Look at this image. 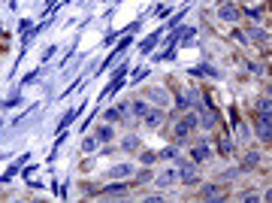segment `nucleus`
Instances as JSON below:
<instances>
[{
  "instance_id": "f257e3e1",
  "label": "nucleus",
  "mask_w": 272,
  "mask_h": 203,
  "mask_svg": "<svg viewBox=\"0 0 272 203\" xmlns=\"http://www.w3.org/2000/svg\"><path fill=\"white\" fill-rule=\"evenodd\" d=\"M199 127V118L194 116V113H188V116H181L178 118V124H175V143L178 145H188V137Z\"/></svg>"
},
{
  "instance_id": "f03ea898",
  "label": "nucleus",
  "mask_w": 272,
  "mask_h": 203,
  "mask_svg": "<svg viewBox=\"0 0 272 203\" xmlns=\"http://www.w3.org/2000/svg\"><path fill=\"white\" fill-rule=\"evenodd\" d=\"M175 179L181 182V185H197L199 182V170L194 161H178L175 164Z\"/></svg>"
},
{
  "instance_id": "7ed1b4c3",
  "label": "nucleus",
  "mask_w": 272,
  "mask_h": 203,
  "mask_svg": "<svg viewBox=\"0 0 272 203\" xmlns=\"http://www.w3.org/2000/svg\"><path fill=\"white\" fill-rule=\"evenodd\" d=\"M127 188H130V179H109L97 191V197H127Z\"/></svg>"
},
{
  "instance_id": "20e7f679",
  "label": "nucleus",
  "mask_w": 272,
  "mask_h": 203,
  "mask_svg": "<svg viewBox=\"0 0 272 203\" xmlns=\"http://www.w3.org/2000/svg\"><path fill=\"white\" fill-rule=\"evenodd\" d=\"M130 46H133V30H127V36H124V40L115 46V52H112V55H109V58L103 61V70H109V67H112V61H118L121 55H124L127 49H130Z\"/></svg>"
},
{
  "instance_id": "39448f33",
  "label": "nucleus",
  "mask_w": 272,
  "mask_h": 203,
  "mask_svg": "<svg viewBox=\"0 0 272 203\" xmlns=\"http://www.w3.org/2000/svg\"><path fill=\"white\" fill-rule=\"evenodd\" d=\"M133 173H136L133 164H112L106 170V179H133Z\"/></svg>"
},
{
  "instance_id": "423d86ee",
  "label": "nucleus",
  "mask_w": 272,
  "mask_h": 203,
  "mask_svg": "<svg viewBox=\"0 0 272 203\" xmlns=\"http://www.w3.org/2000/svg\"><path fill=\"white\" fill-rule=\"evenodd\" d=\"M224 191H227L224 185H218V182H209V185H203V191H199V200H227Z\"/></svg>"
},
{
  "instance_id": "0eeeda50",
  "label": "nucleus",
  "mask_w": 272,
  "mask_h": 203,
  "mask_svg": "<svg viewBox=\"0 0 272 203\" xmlns=\"http://www.w3.org/2000/svg\"><path fill=\"white\" fill-rule=\"evenodd\" d=\"M239 15H242V12L227 0V3H221V9H218V22H224V25H236V22H239Z\"/></svg>"
},
{
  "instance_id": "6e6552de",
  "label": "nucleus",
  "mask_w": 272,
  "mask_h": 203,
  "mask_svg": "<svg viewBox=\"0 0 272 203\" xmlns=\"http://www.w3.org/2000/svg\"><path fill=\"white\" fill-rule=\"evenodd\" d=\"M145 97H148V103H157L160 109L170 103V97H167V88H160V85H154V88H145Z\"/></svg>"
},
{
  "instance_id": "1a4fd4ad",
  "label": "nucleus",
  "mask_w": 272,
  "mask_h": 203,
  "mask_svg": "<svg viewBox=\"0 0 272 203\" xmlns=\"http://www.w3.org/2000/svg\"><path fill=\"white\" fill-rule=\"evenodd\" d=\"M209 155H212V149H209L206 143H197L194 149H191V161L197 164V167H199V164H203V161H209Z\"/></svg>"
},
{
  "instance_id": "9d476101",
  "label": "nucleus",
  "mask_w": 272,
  "mask_h": 203,
  "mask_svg": "<svg viewBox=\"0 0 272 203\" xmlns=\"http://www.w3.org/2000/svg\"><path fill=\"white\" fill-rule=\"evenodd\" d=\"M94 137H97L100 143H112V140H115V131H112V124H109V121L97 124V127H94Z\"/></svg>"
},
{
  "instance_id": "9b49d317",
  "label": "nucleus",
  "mask_w": 272,
  "mask_h": 203,
  "mask_svg": "<svg viewBox=\"0 0 272 203\" xmlns=\"http://www.w3.org/2000/svg\"><path fill=\"white\" fill-rule=\"evenodd\" d=\"M142 121L148 124V127H160V124H163V109H160V106H157V109L148 106V113L142 116Z\"/></svg>"
},
{
  "instance_id": "f8f14e48",
  "label": "nucleus",
  "mask_w": 272,
  "mask_h": 203,
  "mask_svg": "<svg viewBox=\"0 0 272 203\" xmlns=\"http://www.w3.org/2000/svg\"><path fill=\"white\" fill-rule=\"evenodd\" d=\"M121 149H124V152H130V155H136V152L142 149V140H139L136 134H127V137L121 140Z\"/></svg>"
},
{
  "instance_id": "ddd939ff",
  "label": "nucleus",
  "mask_w": 272,
  "mask_h": 203,
  "mask_svg": "<svg viewBox=\"0 0 272 203\" xmlns=\"http://www.w3.org/2000/svg\"><path fill=\"white\" fill-rule=\"evenodd\" d=\"M173 182H178V179H175V167H170V170H163L160 176H154V185H157V188H170Z\"/></svg>"
},
{
  "instance_id": "4468645a",
  "label": "nucleus",
  "mask_w": 272,
  "mask_h": 203,
  "mask_svg": "<svg viewBox=\"0 0 272 203\" xmlns=\"http://www.w3.org/2000/svg\"><path fill=\"white\" fill-rule=\"evenodd\" d=\"M82 113V106H73V109H67V113H64V118L58 121V131H67V127L73 124V121H76V116Z\"/></svg>"
},
{
  "instance_id": "2eb2a0df",
  "label": "nucleus",
  "mask_w": 272,
  "mask_h": 203,
  "mask_svg": "<svg viewBox=\"0 0 272 203\" xmlns=\"http://www.w3.org/2000/svg\"><path fill=\"white\" fill-rule=\"evenodd\" d=\"M260 43V46H266L269 43V33H266V28H248V43Z\"/></svg>"
},
{
  "instance_id": "dca6fc26",
  "label": "nucleus",
  "mask_w": 272,
  "mask_h": 203,
  "mask_svg": "<svg viewBox=\"0 0 272 203\" xmlns=\"http://www.w3.org/2000/svg\"><path fill=\"white\" fill-rule=\"evenodd\" d=\"M260 161H263V155H260V152H248V155L242 158V167H239V170H245V173H248V170H254V167H257Z\"/></svg>"
},
{
  "instance_id": "f3484780",
  "label": "nucleus",
  "mask_w": 272,
  "mask_h": 203,
  "mask_svg": "<svg viewBox=\"0 0 272 203\" xmlns=\"http://www.w3.org/2000/svg\"><path fill=\"white\" fill-rule=\"evenodd\" d=\"M191 73H194V76H212V79H221V73H218L212 64H197Z\"/></svg>"
},
{
  "instance_id": "a211bd4d",
  "label": "nucleus",
  "mask_w": 272,
  "mask_h": 203,
  "mask_svg": "<svg viewBox=\"0 0 272 203\" xmlns=\"http://www.w3.org/2000/svg\"><path fill=\"white\" fill-rule=\"evenodd\" d=\"M175 36H178V46H191L197 36V28H181V30H175Z\"/></svg>"
},
{
  "instance_id": "6ab92c4d",
  "label": "nucleus",
  "mask_w": 272,
  "mask_h": 203,
  "mask_svg": "<svg viewBox=\"0 0 272 203\" xmlns=\"http://www.w3.org/2000/svg\"><path fill=\"white\" fill-rule=\"evenodd\" d=\"M25 161H27V155H22V158H18V161L12 164V167H6V173L0 176V182H3V185H6V182H9V179H12V176L18 173V170H22V167H25Z\"/></svg>"
},
{
  "instance_id": "aec40b11",
  "label": "nucleus",
  "mask_w": 272,
  "mask_h": 203,
  "mask_svg": "<svg viewBox=\"0 0 272 203\" xmlns=\"http://www.w3.org/2000/svg\"><path fill=\"white\" fill-rule=\"evenodd\" d=\"M242 12L251 18V22H266V6H245Z\"/></svg>"
},
{
  "instance_id": "412c9836",
  "label": "nucleus",
  "mask_w": 272,
  "mask_h": 203,
  "mask_svg": "<svg viewBox=\"0 0 272 203\" xmlns=\"http://www.w3.org/2000/svg\"><path fill=\"white\" fill-rule=\"evenodd\" d=\"M97 149H100V140H97L94 134H91V137H85V140H82V152H85V155H94Z\"/></svg>"
},
{
  "instance_id": "4be33fe9",
  "label": "nucleus",
  "mask_w": 272,
  "mask_h": 203,
  "mask_svg": "<svg viewBox=\"0 0 272 203\" xmlns=\"http://www.w3.org/2000/svg\"><path fill=\"white\" fill-rule=\"evenodd\" d=\"M157 43H160V30H157V33H151V36H145V43L139 46V52H142V55H148Z\"/></svg>"
},
{
  "instance_id": "5701e85b",
  "label": "nucleus",
  "mask_w": 272,
  "mask_h": 203,
  "mask_svg": "<svg viewBox=\"0 0 272 203\" xmlns=\"http://www.w3.org/2000/svg\"><path fill=\"white\" fill-rule=\"evenodd\" d=\"M145 113H148V103H145V100H130V116L142 118Z\"/></svg>"
},
{
  "instance_id": "b1692460",
  "label": "nucleus",
  "mask_w": 272,
  "mask_h": 203,
  "mask_svg": "<svg viewBox=\"0 0 272 203\" xmlns=\"http://www.w3.org/2000/svg\"><path fill=\"white\" fill-rule=\"evenodd\" d=\"M199 113H203V109H199ZM215 121H218V116L212 113V109H206V113H203V118H199V124H203V131H212V127H215Z\"/></svg>"
},
{
  "instance_id": "393cba45",
  "label": "nucleus",
  "mask_w": 272,
  "mask_h": 203,
  "mask_svg": "<svg viewBox=\"0 0 272 203\" xmlns=\"http://www.w3.org/2000/svg\"><path fill=\"white\" fill-rule=\"evenodd\" d=\"M218 152H221V155H230V152H233V140H230V137H224L221 143H218Z\"/></svg>"
},
{
  "instance_id": "a878e982",
  "label": "nucleus",
  "mask_w": 272,
  "mask_h": 203,
  "mask_svg": "<svg viewBox=\"0 0 272 203\" xmlns=\"http://www.w3.org/2000/svg\"><path fill=\"white\" fill-rule=\"evenodd\" d=\"M175 155H178V145H167V149H163L157 158H160V161H170V158H175Z\"/></svg>"
},
{
  "instance_id": "bb28decb",
  "label": "nucleus",
  "mask_w": 272,
  "mask_h": 203,
  "mask_svg": "<svg viewBox=\"0 0 272 203\" xmlns=\"http://www.w3.org/2000/svg\"><path fill=\"white\" fill-rule=\"evenodd\" d=\"M139 161H142V164H154V161H157V155H154V152H148V149H139Z\"/></svg>"
},
{
  "instance_id": "cd10ccee",
  "label": "nucleus",
  "mask_w": 272,
  "mask_h": 203,
  "mask_svg": "<svg viewBox=\"0 0 272 203\" xmlns=\"http://www.w3.org/2000/svg\"><path fill=\"white\" fill-rule=\"evenodd\" d=\"M145 76H148V67H139V70L133 73V79H130V85H139V82H142Z\"/></svg>"
},
{
  "instance_id": "c85d7f7f",
  "label": "nucleus",
  "mask_w": 272,
  "mask_h": 203,
  "mask_svg": "<svg viewBox=\"0 0 272 203\" xmlns=\"http://www.w3.org/2000/svg\"><path fill=\"white\" fill-rule=\"evenodd\" d=\"M127 70H130V64H127V61H121V64H118V70L112 73V79H124V76H127Z\"/></svg>"
},
{
  "instance_id": "c756f323",
  "label": "nucleus",
  "mask_w": 272,
  "mask_h": 203,
  "mask_svg": "<svg viewBox=\"0 0 272 203\" xmlns=\"http://www.w3.org/2000/svg\"><path fill=\"white\" fill-rule=\"evenodd\" d=\"M22 100H25V97H22V94H18V91H15V94H12L9 100H3V109H12V106H18Z\"/></svg>"
},
{
  "instance_id": "7c9ffc66",
  "label": "nucleus",
  "mask_w": 272,
  "mask_h": 203,
  "mask_svg": "<svg viewBox=\"0 0 272 203\" xmlns=\"http://www.w3.org/2000/svg\"><path fill=\"white\" fill-rule=\"evenodd\" d=\"M103 118H106L109 124H115V121H121V118H118V109H115V106H112V109H106V113H103Z\"/></svg>"
},
{
  "instance_id": "2f4dec72",
  "label": "nucleus",
  "mask_w": 272,
  "mask_h": 203,
  "mask_svg": "<svg viewBox=\"0 0 272 203\" xmlns=\"http://www.w3.org/2000/svg\"><path fill=\"white\" fill-rule=\"evenodd\" d=\"M133 176H136V182H148L154 173H151V170H139V173H133Z\"/></svg>"
},
{
  "instance_id": "473e14b6",
  "label": "nucleus",
  "mask_w": 272,
  "mask_h": 203,
  "mask_svg": "<svg viewBox=\"0 0 272 203\" xmlns=\"http://www.w3.org/2000/svg\"><path fill=\"white\" fill-rule=\"evenodd\" d=\"M36 79H40V70H33V73H27V76L22 79V85H30V82H36Z\"/></svg>"
},
{
  "instance_id": "72a5a7b5",
  "label": "nucleus",
  "mask_w": 272,
  "mask_h": 203,
  "mask_svg": "<svg viewBox=\"0 0 272 203\" xmlns=\"http://www.w3.org/2000/svg\"><path fill=\"white\" fill-rule=\"evenodd\" d=\"M239 200H260V197H257V194H254V191H248V188H245V191L239 194Z\"/></svg>"
},
{
  "instance_id": "f704fd0d",
  "label": "nucleus",
  "mask_w": 272,
  "mask_h": 203,
  "mask_svg": "<svg viewBox=\"0 0 272 203\" xmlns=\"http://www.w3.org/2000/svg\"><path fill=\"white\" fill-rule=\"evenodd\" d=\"M3 3H9V6H15V3H18V0H3Z\"/></svg>"
},
{
  "instance_id": "c9c22d12",
  "label": "nucleus",
  "mask_w": 272,
  "mask_h": 203,
  "mask_svg": "<svg viewBox=\"0 0 272 203\" xmlns=\"http://www.w3.org/2000/svg\"><path fill=\"white\" fill-rule=\"evenodd\" d=\"M218 3H227V0H218Z\"/></svg>"
},
{
  "instance_id": "e433bc0d",
  "label": "nucleus",
  "mask_w": 272,
  "mask_h": 203,
  "mask_svg": "<svg viewBox=\"0 0 272 203\" xmlns=\"http://www.w3.org/2000/svg\"><path fill=\"white\" fill-rule=\"evenodd\" d=\"M0 109H3V100H0Z\"/></svg>"
},
{
  "instance_id": "4c0bfd02",
  "label": "nucleus",
  "mask_w": 272,
  "mask_h": 203,
  "mask_svg": "<svg viewBox=\"0 0 272 203\" xmlns=\"http://www.w3.org/2000/svg\"><path fill=\"white\" fill-rule=\"evenodd\" d=\"M0 158H3V155H0Z\"/></svg>"
},
{
  "instance_id": "58836bf2",
  "label": "nucleus",
  "mask_w": 272,
  "mask_h": 203,
  "mask_svg": "<svg viewBox=\"0 0 272 203\" xmlns=\"http://www.w3.org/2000/svg\"><path fill=\"white\" fill-rule=\"evenodd\" d=\"M0 33H3V30H0Z\"/></svg>"
}]
</instances>
